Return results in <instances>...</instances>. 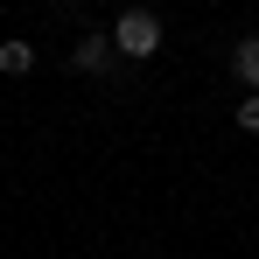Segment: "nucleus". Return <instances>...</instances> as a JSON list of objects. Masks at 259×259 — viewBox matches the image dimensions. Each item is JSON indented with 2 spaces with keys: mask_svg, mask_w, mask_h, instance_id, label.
Returning <instances> with one entry per match:
<instances>
[{
  "mask_svg": "<svg viewBox=\"0 0 259 259\" xmlns=\"http://www.w3.org/2000/svg\"><path fill=\"white\" fill-rule=\"evenodd\" d=\"M112 49L133 56V63H140V56H154V49H161V21H154L147 7H126V14L112 21Z\"/></svg>",
  "mask_w": 259,
  "mask_h": 259,
  "instance_id": "obj_1",
  "label": "nucleus"
},
{
  "mask_svg": "<svg viewBox=\"0 0 259 259\" xmlns=\"http://www.w3.org/2000/svg\"><path fill=\"white\" fill-rule=\"evenodd\" d=\"M105 63H112V35H84L70 56V70H105Z\"/></svg>",
  "mask_w": 259,
  "mask_h": 259,
  "instance_id": "obj_2",
  "label": "nucleus"
},
{
  "mask_svg": "<svg viewBox=\"0 0 259 259\" xmlns=\"http://www.w3.org/2000/svg\"><path fill=\"white\" fill-rule=\"evenodd\" d=\"M231 70H238V84H252V91H259V35H245V42L231 49Z\"/></svg>",
  "mask_w": 259,
  "mask_h": 259,
  "instance_id": "obj_3",
  "label": "nucleus"
},
{
  "mask_svg": "<svg viewBox=\"0 0 259 259\" xmlns=\"http://www.w3.org/2000/svg\"><path fill=\"white\" fill-rule=\"evenodd\" d=\"M0 70H7V77H28V70H35V49L21 42V35H14V42H0Z\"/></svg>",
  "mask_w": 259,
  "mask_h": 259,
  "instance_id": "obj_4",
  "label": "nucleus"
},
{
  "mask_svg": "<svg viewBox=\"0 0 259 259\" xmlns=\"http://www.w3.org/2000/svg\"><path fill=\"white\" fill-rule=\"evenodd\" d=\"M231 119H238V133H259V91L238 98V112H231Z\"/></svg>",
  "mask_w": 259,
  "mask_h": 259,
  "instance_id": "obj_5",
  "label": "nucleus"
}]
</instances>
